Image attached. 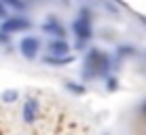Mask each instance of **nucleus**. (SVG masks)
Segmentation results:
<instances>
[{"mask_svg": "<svg viewBox=\"0 0 146 135\" xmlns=\"http://www.w3.org/2000/svg\"><path fill=\"white\" fill-rule=\"evenodd\" d=\"M110 68V57L106 53L98 51V49H89L87 57H85V76H104Z\"/></svg>", "mask_w": 146, "mask_h": 135, "instance_id": "nucleus-1", "label": "nucleus"}, {"mask_svg": "<svg viewBox=\"0 0 146 135\" xmlns=\"http://www.w3.org/2000/svg\"><path fill=\"white\" fill-rule=\"evenodd\" d=\"M72 32L76 34V38H78L80 42L89 40V38L93 36V30H91V13H89L87 9H83V11H80V17L72 23Z\"/></svg>", "mask_w": 146, "mask_h": 135, "instance_id": "nucleus-2", "label": "nucleus"}, {"mask_svg": "<svg viewBox=\"0 0 146 135\" xmlns=\"http://www.w3.org/2000/svg\"><path fill=\"white\" fill-rule=\"evenodd\" d=\"M32 28V21L26 17H19V15H15V17H7L2 21V26H0V30H2L4 34H17V32H26V30Z\"/></svg>", "mask_w": 146, "mask_h": 135, "instance_id": "nucleus-3", "label": "nucleus"}, {"mask_svg": "<svg viewBox=\"0 0 146 135\" xmlns=\"http://www.w3.org/2000/svg\"><path fill=\"white\" fill-rule=\"evenodd\" d=\"M38 51H40V40L36 36H23L19 40V53L26 59H36Z\"/></svg>", "mask_w": 146, "mask_h": 135, "instance_id": "nucleus-4", "label": "nucleus"}, {"mask_svg": "<svg viewBox=\"0 0 146 135\" xmlns=\"http://www.w3.org/2000/svg\"><path fill=\"white\" fill-rule=\"evenodd\" d=\"M42 30L47 34H51V36H57V40H64V36H66V30H64V26L59 23V19L55 15H49L47 17V21L42 23Z\"/></svg>", "mask_w": 146, "mask_h": 135, "instance_id": "nucleus-5", "label": "nucleus"}, {"mask_svg": "<svg viewBox=\"0 0 146 135\" xmlns=\"http://www.w3.org/2000/svg\"><path fill=\"white\" fill-rule=\"evenodd\" d=\"M36 112H38V101L34 97H28L26 99V103H23V122H28V124H32L34 122V118H36Z\"/></svg>", "mask_w": 146, "mask_h": 135, "instance_id": "nucleus-6", "label": "nucleus"}, {"mask_svg": "<svg viewBox=\"0 0 146 135\" xmlns=\"http://www.w3.org/2000/svg\"><path fill=\"white\" fill-rule=\"evenodd\" d=\"M68 51H70V44H68L66 40H57V38H55V40L49 42V53H51L53 57H59V55H64V57H66Z\"/></svg>", "mask_w": 146, "mask_h": 135, "instance_id": "nucleus-7", "label": "nucleus"}, {"mask_svg": "<svg viewBox=\"0 0 146 135\" xmlns=\"http://www.w3.org/2000/svg\"><path fill=\"white\" fill-rule=\"evenodd\" d=\"M72 55H66V57H53V55H47V57H44V63H47V66H66V63H72Z\"/></svg>", "mask_w": 146, "mask_h": 135, "instance_id": "nucleus-8", "label": "nucleus"}, {"mask_svg": "<svg viewBox=\"0 0 146 135\" xmlns=\"http://www.w3.org/2000/svg\"><path fill=\"white\" fill-rule=\"evenodd\" d=\"M0 99H2L4 103H13V101H17V99H19V93L15 91V89H9V91H2Z\"/></svg>", "mask_w": 146, "mask_h": 135, "instance_id": "nucleus-9", "label": "nucleus"}, {"mask_svg": "<svg viewBox=\"0 0 146 135\" xmlns=\"http://www.w3.org/2000/svg\"><path fill=\"white\" fill-rule=\"evenodd\" d=\"M4 7H13V9H19V11H23V9H26V2H23V0H4Z\"/></svg>", "mask_w": 146, "mask_h": 135, "instance_id": "nucleus-10", "label": "nucleus"}, {"mask_svg": "<svg viewBox=\"0 0 146 135\" xmlns=\"http://www.w3.org/2000/svg\"><path fill=\"white\" fill-rule=\"evenodd\" d=\"M66 87H68V91H72V93H76V95L85 93V87H78V82H66Z\"/></svg>", "mask_w": 146, "mask_h": 135, "instance_id": "nucleus-11", "label": "nucleus"}, {"mask_svg": "<svg viewBox=\"0 0 146 135\" xmlns=\"http://www.w3.org/2000/svg\"><path fill=\"white\" fill-rule=\"evenodd\" d=\"M117 51H119V55H123V57H125V55H133V49L131 47H119Z\"/></svg>", "mask_w": 146, "mask_h": 135, "instance_id": "nucleus-12", "label": "nucleus"}, {"mask_svg": "<svg viewBox=\"0 0 146 135\" xmlns=\"http://www.w3.org/2000/svg\"><path fill=\"white\" fill-rule=\"evenodd\" d=\"M9 17V11H7V7H4V4H2V0H0V19H2V21H4V19H7Z\"/></svg>", "mask_w": 146, "mask_h": 135, "instance_id": "nucleus-13", "label": "nucleus"}, {"mask_svg": "<svg viewBox=\"0 0 146 135\" xmlns=\"http://www.w3.org/2000/svg\"><path fill=\"white\" fill-rule=\"evenodd\" d=\"M9 38H11V36H9V34H4L2 30H0V44H7V42H9Z\"/></svg>", "mask_w": 146, "mask_h": 135, "instance_id": "nucleus-14", "label": "nucleus"}, {"mask_svg": "<svg viewBox=\"0 0 146 135\" xmlns=\"http://www.w3.org/2000/svg\"><path fill=\"white\" fill-rule=\"evenodd\" d=\"M108 89H110V91L117 89V80H114V78H108Z\"/></svg>", "mask_w": 146, "mask_h": 135, "instance_id": "nucleus-15", "label": "nucleus"}, {"mask_svg": "<svg viewBox=\"0 0 146 135\" xmlns=\"http://www.w3.org/2000/svg\"><path fill=\"white\" fill-rule=\"evenodd\" d=\"M142 112H144V114H146V101H144V103H142Z\"/></svg>", "mask_w": 146, "mask_h": 135, "instance_id": "nucleus-16", "label": "nucleus"}]
</instances>
